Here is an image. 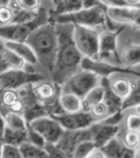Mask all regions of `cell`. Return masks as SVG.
<instances>
[{"mask_svg": "<svg viewBox=\"0 0 140 158\" xmlns=\"http://www.w3.org/2000/svg\"><path fill=\"white\" fill-rule=\"evenodd\" d=\"M139 141H140L139 132L128 131V132L124 136V145H126L128 148H134V150L137 146H139Z\"/></svg>", "mask_w": 140, "mask_h": 158, "instance_id": "e575fe53", "label": "cell"}, {"mask_svg": "<svg viewBox=\"0 0 140 158\" xmlns=\"http://www.w3.org/2000/svg\"><path fill=\"white\" fill-rule=\"evenodd\" d=\"M27 141L40 148H44L46 145V142L43 139V137L36 131H34L33 128H31L29 126H28V129H27Z\"/></svg>", "mask_w": 140, "mask_h": 158, "instance_id": "1f68e13d", "label": "cell"}, {"mask_svg": "<svg viewBox=\"0 0 140 158\" xmlns=\"http://www.w3.org/2000/svg\"><path fill=\"white\" fill-rule=\"evenodd\" d=\"M108 85L114 94L121 100H124L132 91L133 78L125 74H112L108 77Z\"/></svg>", "mask_w": 140, "mask_h": 158, "instance_id": "9a60e30c", "label": "cell"}, {"mask_svg": "<svg viewBox=\"0 0 140 158\" xmlns=\"http://www.w3.org/2000/svg\"><path fill=\"white\" fill-rule=\"evenodd\" d=\"M8 55H9V49L5 46L4 40L0 39V73L9 70Z\"/></svg>", "mask_w": 140, "mask_h": 158, "instance_id": "836d02e7", "label": "cell"}, {"mask_svg": "<svg viewBox=\"0 0 140 158\" xmlns=\"http://www.w3.org/2000/svg\"><path fill=\"white\" fill-rule=\"evenodd\" d=\"M74 25L73 39L78 50L83 58L98 60L100 29L86 27L78 24Z\"/></svg>", "mask_w": 140, "mask_h": 158, "instance_id": "5b68a950", "label": "cell"}, {"mask_svg": "<svg viewBox=\"0 0 140 158\" xmlns=\"http://www.w3.org/2000/svg\"><path fill=\"white\" fill-rule=\"evenodd\" d=\"M96 148L95 143L91 139H86L81 141L74 148L72 158H87Z\"/></svg>", "mask_w": 140, "mask_h": 158, "instance_id": "484cf974", "label": "cell"}, {"mask_svg": "<svg viewBox=\"0 0 140 158\" xmlns=\"http://www.w3.org/2000/svg\"><path fill=\"white\" fill-rule=\"evenodd\" d=\"M125 29V26H120L117 29H105L100 32L99 35V53L97 60H105L110 57H114L119 61L117 52L118 36Z\"/></svg>", "mask_w": 140, "mask_h": 158, "instance_id": "7c38bea8", "label": "cell"}, {"mask_svg": "<svg viewBox=\"0 0 140 158\" xmlns=\"http://www.w3.org/2000/svg\"><path fill=\"white\" fill-rule=\"evenodd\" d=\"M83 9L81 0H59L54 5V8L49 11L51 17L63 14L74 13Z\"/></svg>", "mask_w": 140, "mask_h": 158, "instance_id": "44dd1931", "label": "cell"}, {"mask_svg": "<svg viewBox=\"0 0 140 158\" xmlns=\"http://www.w3.org/2000/svg\"><path fill=\"white\" fill-rule=\"evenodd\" d=\"M88 112L93 117V119L95 120V122H99V121L104 120L105 118L110 115L109 109L104 101H102L100 103L96 104L95 106H93L89 109Z\"/></svg>", "mask_w": 140, "mask_h": 158, "instance_id": "83f0119b", "label": "cell"}, {"mask_svg": "<svg viewBox=\"0 0 140 158\" xmlns=\"http://www.w3.org/2000/svg\"><path fill=\"white\" fill-rule=\"evenodd\" d=\"M101 81V77L90 70L80 68L75 74L64 82L62 86L67 92H72L80 98H83L93 87L98 85Z\"/></svg>", "mask_w": 140, "mask_h": 158, "instance_id": "52a82bcc", "label": "cell"}, {"mask_svg": "<svg viewBox=\"0 0 140 158\" xmlns=\"http://www.w3.org/2000/svg\"><path fill=\"white\" fill-rule=\"evenodd\" d=\"M22 10L32 13H38L42 8V0H13Z\"/></svg>", "mask_w": 140, "mask_h": 158, "instance_id": "f1b7e54d", "label": "cell"}, {"mask_svg": "<svg viewBox=\"0 0 140 158\" xmlns=\"http://www.w3.org/2000/svg\"><path fill=\"white\" fill-rule=\"evenodd\" d=\"M5 46L17 55L20 59H22L26 63L36 65L38 64L36 55L31 48V46L27 42H19V41H12V40H4Z\"/></svg>", "mask_w": 140, "mask_h": 158, "instance_id": "e0dca14e", "label": "cell"}, {"mask_svg": "<svg viewBox=\"0 0 140 158\" xmlns=\"http://www.w3.org/2000/svg\"><path fill=\"white\" fill-rule=\"evenodd\" d=\"M103 6L106 8H112V7H119L127 5L124 0H99Z\"/></svg>", "mask_w": 140, "mask_h": 158, "instance_id": "d590c367", "label": "cell"}, {"mask_svg": "<svg viewBox=\"0 0 140 158\" xmlns=\"http://www.w3.org/2000/svg\"><path fill=\"white\" fill-rule=\"evenodd\" d=\"M4 119L7 127L15 131L27 132L28 122L22 114L13 112V111H9V112L5 114Z\"/></svg>", "mask_w": 140, "mask_h": 158, "instance_id": "7402d4cb", "label": "cell"}, {"mask_svg": "<svg viewBox=\"0 0 140 158\" xmlns=\"http://www.w3.org/2000/svg\"><path fill=\"white\" fill-rule=\"evenodd\" d=\"M106 12L111 22L121 26H130L135 31H140V3L107 8Z\"/></svg>", "mask_w": 140, "mask_h": 158, "instance_id": "9c48e42d", "label": "cell"}, {"mask_svg": "<svg viewBox=\"0 0 140 158\" xmlns=\"http://www.w3.org/2000/svg\"><path fill=\"white\" fill-rule=\"evenodd\" d=\"M61 89L62 86L58 83L46 79L33 83V91L36 100L40 105L48 108L49 115L50 110L55 108L56 105H59Z\"/></svg>", "mask_w": 140, "mask_h": 158, "instance_id": "8fae6325", "label": "cell"}, {"mask_svg": "<svg viewBox=\"0 0 140 158\" xmlns=\"http://www.w3.org/2000/svg\"><path fill=\"white\" fill-rule=\"evenodd\" d=\"M26 42L33 49L38 62L50 73L53 70L58 50L56 24L51 19L33 31Z\"/></svg>", "mask_w": 140, "mask_h": 158, "instance_id": "7a4b0ae2", "label": "cell"}, {"mask_svg": "<svg viewBox=\"0 0 140 158\" xmlns=\"http://www.w3.org/2000/svg\"><path fill=\"white\" fill-rule=\"evenodd\" d=\"M28 126L40 133L47 144H57L65 134V129L50 115L33 119Z\"/></svg>", "mask_w": 140, "mask_h": 158, "instance_id": "ba28073f", "label": "cell"}, {"mask_svg": "<svg viewBox=\"0 0 140 158\" xmlns=\"http://www.w3.org/2000/svg\"><path fill=\"white\" fill-rule=\"evenodd\" d=\"M2 145H3V143H0V157H1V151H2Z\"/></svg>", "mask_w": 140, "mask_h": 158, "instance_id": "b9f144b4", "label": "cell"}, {"mask_svg": "<svg viewBox=\"0 0 140 158\" xmlns=\"http://www.w3.org/2000/svg\"><path fill=\"white\" fill-rule=\"evenodd\" d=\"M120 65L135 68L140 65V43H129L119 56Z\"/></svg>", "mask_w": 140, "mask_h": 158, "instance_id": "ac0fdd59", "label": "cell"}, {"mask_svg": "<svg viewBox=\"0 0 140 158\" xmlns=\"http://www.w3.org/2000/svg\"><path fill=\"white\" fill-rule=\"evenodd\" d=\"M13 19L14 12L12 7L9 4L0 5V24H1V26L13 23Z\"/></svg>", "mask_w": 140, "mask_h": 158, "instance_id": "f546056e", "label": "cell"}, {"mask_svg": "<svg viewBox=\"0 0 140 158\" xmlns=\"http://www.w3.org/2000/svg\"><path fill=\"white\" fill-rule=\"evenodd\" d=\"M126 126L129 131L140 132V112L129 114L126 121Z\"/></svg>", "mask_w": 140, "mask_h": 158, "instance_id": "d6a6232c", "label": "cell"}, {"mask_svg": "<svg viewBox=\"0 0 140 158\" xmlns=\"http://www.w3.org/2000/svg\"><path fill=\"white\" fill-rule=\"evenodd\" d=\"M135 69H136V70H139V71H140V65H138L137 67H135Z\"/></svg>", "mask_w": 140, "mask_h": 158, "instance_id": "f6af8a7d", "label": "cell"}, {"mask_svg": "<svg viewBox=\"0 0 140 158\" xmlns=\"http://www.w3.org/2000/svg\"><path fill=\"white\" fill-rule=\"evenodd\" d=\"M18 148L23 158H48V152L44 148L36 147L27 140L18 146Z\"/></svg>", "mask_w": 140, "mask_h": 158, "instance_id": "cb8c5ba5", "label": "cell"}, {"mask_svg": "<svg viewBox=\"0 0 140 158\" xmlns=\"http://www.w3.org/2000/svg\"><path fill=\"white\" fill-rule=\"evenodd\" d=\"M100 150L105 153L107 158H135L136 153L134 148H128L124 143L115 139V137Z\"/></svg>", "mask_w": 140, "mask_h": 158, "instance_id": "2e32d148", "label": "cell"}, {"mask_svg": "<svg viewBox=\"0 0 140 158\" xmlns=\"http://www.w3.org/2000/svg\"><path fill=\"white\" fill-rule=\"evenodd\" d=\"M11 0H0V5H7L10 3Z\"/></svg>", "mask_w": 140, "mask_h": 158, "instance_id": "60d3db41", "label": "cell"}, {"mask_svg": "<svg viewBox=\"0 0 140 158\" xmlns=\"http://www.w3.org/2000/svg\"><path fill=\"white\" fill-rule=\"evenodd\" d=\"M81 68L90 70L96 73L101 78L108 77L112 74H125L129 77L140 78V71L135 68L125 67L122 65H114V64L108 63L105 60H91L87 58H83Z\"/></svg>", "mask_w": 140, "mask_h": 158, "instance_id": "30bf717a", "label": "cell"}, {"mask_svg": "<svg viewBox=\"0 0 140 158\" xmlns=\"http://www.w3.org/2000/svg\"><path fill=\"white\" fill-rule=\"evenodd\" d=\"M106 9L107 8L103 5H98L91 8H83L74 13L63 14L53 17L50 16V19L55 23L68 22L72 24L95 28V29H117L121 25H117L115 23L109 24V22L111 21L108 19L107 15Z\"/></svg>", "mask_w": 140, "mask_h": 158, "instance_id": "3957f363", "label": "cell"}, {"mask_svg": "<svg viewBox=\"0 0 140 158\" xmlns=\"http://www.w3.org/2000/svg\"><path fill=\"white\" fill-rule=\"evenodd\" d=\"M27 140V132H21V131H15L13 129L5 127V131L3 135V144L13 145L18 147L22 142Z\"/></svg>", "mask_w": 140, "mask_h": 158, "instance_id": "d4e9b609", "label": "cell"}, {"mask_svg": "<svg viewBox=\"0 0 140 158\" xmlns=\"http://www.w3.org/2000/svg\"><path fill=\"white\" fill-rule=\"evenodd\" d=\"M52 116L60 125L69 131H78L81 129H85L89 127L93 123H95V120L90 115L87 111H78L74 113H60V114H52Z\"/></svg>", "mask_w": 140, "mask_h": 158, "instance_id": "4fadbf2b", "label": "cell"}, {"mask_svg": "<svg viewBox=\"0 0 140 158\" xmlns=\"http://www.w3.org/2000/svg\"><path fill=\"white\" fill-rule=\"evenodd\" d=\"M19 100V95L16 89H2L0 92V104L3 106L11 108Z\"/></svg>", "mask_w": 140, "mask_h": 158, "instance_id": "4316f807", "label": "cell"}, {"mask_svg": "<svg viewBox=\"0 0 140 158\" xmlns=\"http://www.w3.org/2000/svg\"><path fill=\"white\" fill-rule=\"evenodd\" d=\"M87 158H107V157L100 148H96V150L93 151Z\"/></svg>", "mask_w": 140, "mask_h": 158, "instance_id": "74e56055", "label": "cell"}, {"mask_svg": "<svg viewBox=\"0 0 140 158\" xmlns=\"http://www.w3.org/2000/svg\"><path fill=\"white\" fill-rule=\"evenodd\" d=\"M50 20L49 11L45 8H41L39 14L33 20L25 23H11L8 25L0 26V39L4 40L26 42L29 35L39 26Z\"/></svg>", "mask_w": 140, "mask_h": 158, "instance_id": "277c9868", "label": "cell"}, {"mask_svg": "<svg viewBox=\"0 0 140 158\" xmlns=\"http://www.w3.org/2000/svg\"><path fill=\"white\" fill-rule=\"evenodd\" d=\"M0 158H23L19 148L16 146L3 144Z\"/></svg>", "mask_w": 140, "mask_h": 158, "instance_id": "4dcf8cb0", "label": "cell"}, {"mask_svg": "<svg viewBox=\"0 0 140 158\" xmlns=\"http://www.w3.org/2000/svg\"><path fill=\"white\" fill-rule=\"evenodd\" d=\"M135 158H140V152H138L137 153H135Z\"/></svg>", "mask_w": 140, "mask_h": 158, "instance_id": "7bdbcfd3", "label": "cell"}, {"mask_svg": "<svg viewBox=\"0 0 140 158\" xmlns=\"http://www.w3.org/2000/svg\"><path fill=\"white\" fill-rule=\"evenodd\" d=\"M128 5H136L140 3V0H124Z\"/></svg>", "mask_w": 140, "mask_h": 158, "instance_id": "ab89813d", "label": "cell"}, {"mask_svg": "<svg viewBox=\"0 0 140 158\" xmlns=\"http://www.w3.org/2000/svg\"><path fill=\"white\" fill-rule=\"evenodd\" d=\"M104 95H105V85H103L102 81H100L98 85L93 87L82 98L83 110L88 112L89 109L93 106H95L96 104L104 100Z\"/></svg>", "mask_w": 140, "mask_h": 158, "instance_id": "ffe728a7", "label": "cell"}, {"mask_svg": "<svg viewBox=\"0 0 140 158\" xmlns=\"http://www.w3.org/2000/svg\"><path fill=\"white\" fill-rule=\"evenodd\" d=\"M83 8H91L98 5H102L99 0H81Z\"/></svg>", "mask_w": 140, "mask_h": 158, "instance_id": "8d00e7d4", "label": "cell"}, {"mask_svg": "<svg viewBox=\"0 0 140 158\" xmlns=\"http://www.w3.org/2000/svg\"><path fill=\"white\" fill-rule=\"evenodd\" d=\"M5 127H6L5 119L2 116V114L0 113V143H2V140H3V135H4V131H5Z\"/></svg>", "mask_w": 140, "mask_h": 158, "instance_id": "f35d334b", "label": "cell"}, {"mask_svg": "<svg viewBox=\"0 0 140 158\" xmlns=\"http://www.w3.org/2000/svg\"><path fill=\"white\" fill-rule=\"evenodd\" d=\"M87 129L89 138L95 143L97 148H101L116 136L119 131V127L108 126L101 122H95L89 127H87Z\"/></svg>", "mask_w": 140, "mask_h": 158, "instance_id": "5bb4252c", "label": "cell"}, {"mask_svg": "<svg viewBox=\"0 0 140 158\" xmlns=\"http://www.w3.org/2000/svg\"><path fill=\"white\" fill-rule=\"evenodd\" d=\"M59 105L65 113H74L83 110L82 98L72 92H61L59 97Z\"/></svg>", "mask_w": 140, "mask_h": 158, "instance_id": "d6986e66", "label": "cell"}, {"mask_svg": "<svg viewBox=\"0 0 140 158\" xmlns=\"http://www.w3.org/2000/svg\"><path fill=\"white\" fill-rule=\"evenodd\" d=\"M44 75L35 70L27 69H9L0 73V85L2 89H18L19 87L45 80Z\"/></svg>", "mask_w": 140, "mask_h": 158, "instance_id": "8992f818", "label": "cell"}, {"mask_svg": "<svg viewBox=\"0 0 140 158\" xmlns=\"http://www.w3.org/2000/svg\"><path fill=\"white\" fill-rule=\"evenodd\" d=\"M52 1H53V3H54V5H55L56 3H57V2L59 1V0H52Z\"/></svg>", "mask_w": 140, "mask_h": 158, "instance_id": "ee69618b", "label": "cell"}, {"mask_svg": "<svg viewBox=\"0 0 140 158\" xmlns=\"http://www.w3.org/2000/svg\"><path fill=\"white\" fill-rule=\"evenodd\" d=\"M139 146H140V141H139Z\"/></svg>", "mask_w": 140, "mask_h": 158, "instance_id": "bcb514c9", "label": "cell"}, {"mask_svg": "<svg viewBox=\"0 0 140 158\" xmlns=\"http://www.w3.org/2000/svg\"><path fill=\"white\" fill-rule=\"evenodd\" d=\"M139 110H140V108H139ZM139 112H140V111H139Z\"/></svg>", "mask_w": 140, "mask_h": 158, "instance_id": "7dc6e473", "label": "cell"}, {"mask_svg": "<svg viewBox=\"0 0 140 158\" xmlns=\"http://www.w3.org/2000/svg\"><path fill=\"white\" fill-rule=\"evenodd\" d=\"M137 106H140V78H133L132 91L122 101L121 111Z\"/></svg>", "mask_w": 140, "mask_h": 158, "instance_id": "603a6c76", "label": "cell"}, {"mask_svg": "<svg viewBox=\"0 0 140 158\" xmlns=\"http://www.w3.org/2000/svg\"><path fill=\"white\" fill-rule=\"evenodd\" d=\"M58 35V50L52 72V81L62 86L80 68L83 55L74 42L72 23H55Z\"/></svg>", "mask_w": 140, "mask_h": 158, "instance_id": "6da1fadb", "label": "cell"}]
</instances>
